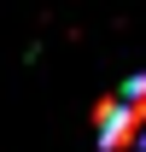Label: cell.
Returning <instances> with one entry per match:
<instances>
[{
    "label": "cell",
    "mask_w": 146,
    "mask_h": 152,
    "mask_svg": "<svg viewBox=\"0 0 146 152\" xmlns=\"http://www.w3.org/2000/svg\"><path fill=\"white\" fill-rule=\"evenodd\" d=\"M117 94H123L128 105H134V111H146V70H140V76H128V82L117 88Z\"/></svg>",
    "instance_id": "7a4b0ae2"
},
{
    "label": "cell",
    "mask_w": 146,
    "mask_h": 152,
    "mask_svg": "<svg viewBox=\"0 0 146 152\" xmlns=\"http://www.w3.org/2000/svg\"><path fill=\"white\" fill-rule=\"evenodd\" d=\"M93 129H99V152H123V146H146V111H134L123 94H111L93 105Z\"/></svg>",
    "instance_id": "6da1fadb"
}]
</instances>
